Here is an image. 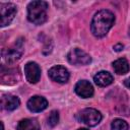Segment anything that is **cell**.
Here are the masks:
<instances>
[{"label": "cell", "instance_id": "6da1fadb", "mask_svg": "<svg viewBox=\"0 0 130 130\" xmlns=\"http://www.w3.org/2000/svg\"><path fill=\"white\" fill-rule=\"evenodd\" d=\"M115 22L114 14L106 9L98 11L91 20V32L96 38L105 37Z\"/></svg>", "mask_w": 130, "mask_h": 130}, {"label": "cell", "instance_id": "7a4b0ae2", "mask_svg": "<svg viewBox=\"0 0 130 130\" xmlns=\"http://www.w3.org/2000/svg\"><path fill=\"white\" fill-rule=\"evenodd\" d=\"M48 3L46 1H31L27 5V18L35 24H43L47 20Z\"/></svg>", "mask_w": 130, "mask_h": 130}, {"label": "cell", "instance_id": "3957f363", "mask_svg": "<svg viewBox=\"0 0 130 130\" xmlns=\"http://www.w3.org/2000/svg\"><path fill=\"white\" fill-rule=\"evenodd\" d=\"M102 118L103 117H102L101 112H99L98 110L92 109V108L83 109L77 115V119L89 127H93V126L98 125L102 121Z\"/></svg>", "mask_w": 130, "mask_h": 130}, {"label": "cell", "instance_id": "277c9868", "mask_svg": "<svg viewBox=\"0 0 130 130\" xmlns=\"http://www.w3.org/2000/svg\"><path fill=\"white\" fill-rule=\"evenodd\" d=\"M67 60L70 64L73 65H87L91 62L90 56L78 48L72 49L68 52Z\"/></svg>", "mask_w": 130, "mask_h": 130}, {"label": "cell", "instance_id": "5b68a950", "mask_svg": "<svg viewBox=\"0 0 130 130\" xmlns=\"http://www.w3.org/2000/svg\"><path fill=\"white\" fill-rule=\"evenodd\" d=\"M16 6L13 3H1L0 4V16H1V26L4 27L8 25L14 18L16 14Z\"/></svg>", "mask_w": 130, "mask_h": 130}, {"label": "cell", "instance_id": "8992f818", "mask_svg": "<svg viewBox=\"0 0 130 130\" xmlns=\"http://www.w3.org/2000/svg\"><path fill=\"white\" fill-rule=\"evenodd\" d=\"M48 74L52 80L59 82V83H65L69 79L68 70L64 66H61V65H56V66L51 67L49 69Z\"/></svg>", "mask_w": 130, "mask_h": 130}, {"label": "cell", "instance_id": "52a82bcc", "mask_svg": "<svg viewBox=\"0 0 130 130\" xmlns=\"http://www.w3.org/2000/svg\"><path fill=\"white\" fill-rule=\"evenodd\" d=\"M24 74L29 83H37L41 77V68L36 62H28L24 65Z\"/></svg>", "mask_w": 130, "mask_h": 130}, {"label": "cell", "instance_id": "ba28073f", "mask_svg": "<svg viewBox=\"0 0 130 130\" xmlns=\"http://www.w3.org/2000/svg\"><path fill=\"white\" fill-rule=\"evenodd\" d=\"M74 90L79 96H81L83 99L91 98L93 94V87H92L91 83L87 80L78 81L74 87Z\"/></svg>", "mask_w": 130, "mask_h": 130}, {"label": "cell", "instance_id": "9c48e42d", "mask_svg": "<svg viewBox=\"0 0 130 130\" xmlns=\"http://www.w3.org/2000/svg\"><path fill=\"white\" fill-rule=\"evenodd\" d=\"M47 107H48L47 100L43 96H40V95H35V96L30 98L27 102V109L34 113L44 111Z\"/></svg>", "mask_w": 130, "mask_h": 130}, {"label": "cell", "instance_id": "30bf717a", "mask_svg": "<svg viewBox=\"0 0 130 130\" xmlns=\"http://www.w3.org/2000/svg\"><path fill=\"white\" fill-rule=\"evenodd\" d=\"M22 51L20 48H7L2 50V58L7 63H13L21 57Z\"/></svg>", "mask_w": 130, "mask_h": 130}, {"label": "cell", "instance_id": "8fae6325", "mask_svg": "<svg viewBox=\"0 0 130 130\" xmlns=\"http://www.w3.org/2000/svg\"><path fill=\"white\" fill-rule=\"evenodd\" d=\"M20 102L19 99L11 94H3L1 98V106L7 111H13L18 108Z\"/></svg>", "mask_w": 130, "mask_h": 130}, {"label": "cell", "instance_id": "7c38bea8", "mask_svg": "<svg viewBox=\"0 0 130 130\" xmlns=\"http://www.w3.org/2000/svg\"><path fill=\"white\" fill-rule=\"evenodd\" d=\"M93 81L99 86H108L114 81V77L108 71H100L93 76Z\"/></svg>", "mask_w": 130, "mask_h": 130}, {"label": "cell", "instance_id": "4fadbf2b", "mask_svg": "<svg viewBox=\"0 0 130 130\" xmlns=\"http://www.w3.org/2000/svg\"><path fill=\"white\" fill-rule=\"evenodd\" d=\"M113 68L117 74L123 75L130 70V65L125 58H120L113 62Z\"/></svg>", "mask_w": 130, "mask_h": 130}, {"label": "cell", "instance_id": "5bb4252c", "mask_svg": "<svg viewBox=\"0 0 130 130\" xmlns=\"http://www.w3.org/2000/svg\"><path fill=\"white\" fill-rule=\"evenodd\" d=\"M16 130H40V124L36 119H23L19 121Z\"/></svg>", "mask_w": 130, "mask_h": 130}, {"label": "cell", "instance_id": "9a60e30c", "mask_svg": "<svg viewBox=\"0 0 130 130\" xmlns=\"http://www.w3.org/2000/svg\"><path fill=\"white\" fill-rule=\"evenodd\" d=\"M112 130H128V124L122 119H115L111 124Z\"/></svg>", "mask_w": 130, "mask_h": 130}, {"label": "cell", "instance_id": "2e32d148", "mask_svg": "<svg viewBox=\"0 0 130 130\" xmlns=\"http://www.w3.org/2000/svg\"><path fill=\"white\" fill-rule=\"evenodd\" d=\"M58 121H59V113L58 111L54 110L49 114L47 118V125L49 127H55L58 124Z\"/></svg>", "mask_w": 130, "mask_h": 130}, {"label": "cell", "instance_id": "e0dca14e", "mask_svg": "<svg viewBox=\"0 0 130 130\" xmlns=\"http://www.w3.org/2000/svg\"><path fill=\"white\" fill-rule=\"evenodd\" d=\"M114 50H115L116 52L122 51V50H123V45H122V44H117V45H115V46H114Z\"/></svg>", "mask_w": 130, "mask_h": 130}, {"label": "cell", "instance_id": "ac0fdd59", "mask_svg": "<svg viewBox=\"0 0 130 130\" xmlns=\"http://www.w3.org/2000/svg\"><path fill=\"white\" fill-rule=\"evenodd\" d=\"M124 84H125V86H126V87H128V88L130 89V77L124 80Z\"/></svg>", "mask_w": 130, "mask_h": 130}, {"label": "cell", "instance_id": "d6986e66", "mask_svg": "<svg viewBox=\"0 0 130 130\" xmlns=\"http://www.w3.org/2000/svg\"><path fill=\"white\" fill-rule=\"evenodd\" d=\"M78 130H88V129H86V128H80V129H78Z\"/></svg>", "mask_w": 130, "mask_h": 130}, {"label": "cell", "instance_id": "ffe728a7", "mask_svg": "<svg viewBox=\"0 0 130 130\" xmlns=\"http://www.w3.org/2000/svg\"><path fill=\"white\" fill-rule=\"evenodd\" d=\"M129 36H130V30H129Z\"/></svg>", "mask_w": 130, "mask_h": 130}]
</instances>
